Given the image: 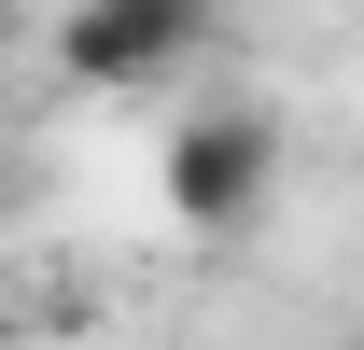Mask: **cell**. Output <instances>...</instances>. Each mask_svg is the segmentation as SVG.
<instances>
[{
  "mask_svg": "<svg viewBox=\"0 0 364 350\" xmlns=\"http://www.w3.org/2000/svg\"><path fill=\"white\" fill-rule=\"evenodd\" d=\"M0 56H14V0H0Z\"/></svg>",
  "mask_w": 364,
  "mask_h": 350,
  "instance_id": "cell-3",
  "label": "cell"
},
{
  "mask_svg": "<svg viewBox=\"0 0 364 350\" xmlns=\"http://www.w3.org/2000/svg\"><path fill=\"white\" fill-rule=\"evenodd\" d=\"M210 43H225V0H70L56 14V70L85 98H140L168 70H196Z\"/></svg>",
  "mask_w": 364,
  "mask_h": 350,
  "instance_id": "cell-2",
  "label": "cell"
},
{
  "mask_svg": "<svg viewBox=\"0 0 364 350\" xmlns=\"http://www.w3.org/2000/svg\"><path fill=\"white\" fill-rule=\"evenodd\" d=\"M336 350H364V322H350V336H336Z\"/></svg>",
  "mask_w": 364,
  "mask_h": 350,
  "instance_id": "cell-4",
  "label": "cell"
},
{
  "mask_svg": "<svg viewBox=\"0 0 364 350\" xmlns=\"http://www.w3.org/2000/svg\"><path fill=\"white\" fill-rule=\"evenodd\" d=\"M154 196H168L182 238H252L280 196V127L252 112V98H210V112H182L168 154H154Z\"/></svg>",
  "mask_w": 364,
  "mask_h": 350,
  "instance_id": "cell-1",
  "label": "cell"
}]
</instances>
